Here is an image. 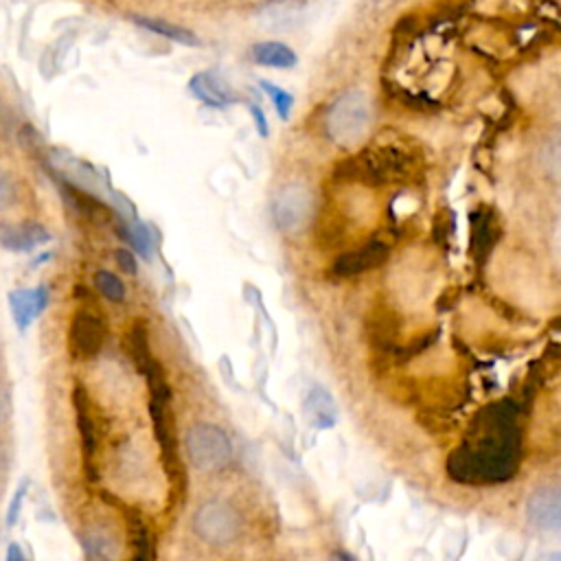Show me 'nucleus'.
<instances>
[{
    "instance_id": "obj_19",
    "label": "nucleus",
    "mask_w": 561,
    "mask_h": 561,
    "mask_svg": "<svg viewBox=\"0 0 561 561\" xmlns=\"http://www.w3.org/2000/svg\"><path fill=\"white\" fill-rule=\"evenodd\" d=\"M302 11V2L300 0H270L263 9V15L267 18L270 24H274V28H283L287 24H291Z\"/></svg>"
},
{
    "instance_id": "obj_5",
    "label": "nucleus",
    "mask_w": 561,
    "mask_h": 561,
    "mask_svg": "<svg viewBox=\"0 0 561 561\" xmlns=\"http://www.w3.org/2000/svg\"><path fill=\"white\" fill-rule=\"evenodd\" d=\"M313 210L311 191L302 184H287L272 202V217L278 230L298 232L307 226Z\"/></svg>"
},
{
    "instance_id": "obj_2",
    "label": "nucleus",
    "mask_w": 561,
    "mask_h": 561,
    "mask_svg": "<svg viewBox=\"0 0 561 561\" xmlns=\"http://www.w3.org/2000/svg\"><path fill=\"white\" fill-rule=\"evenodd\" d=\"M370 99L362 88L342 90L324 112V131L340 147L357 145L370 127Z\"/></svg>"
},
{
    "instance_id": "obj_24",
    "label": "nucleus",
    "mask_w": 561,
    "mask_h": 561,
    "mask_svg": "<svg viewBox=\"0 0 561 561\" xmlns=\"http://www.w3.org/2000/svg\"><path fill=\"white\" fill-rule=\"evenodd\" d=\"M15 202V184L13 180L0 169V210L9 208Z\"/></svg>"
},
{
    "instance_id": "obj_15",
    "label": "nucleus",
    "mask_w": 561,
    "mask_h": 561,
    "mask_svg": "<svg viewBox=\"0 0 561 561\" xmlns=\"http://www.w3.org/2000/svg\"><path fill=\"white\" fill-rule=\"evenodd\" d=\"M72 403H75V414H77V427L81 434V445L83 454L88 460L94 456V445H96V432H94V421H92V408H90V394L88 390L77 383L72 390Z\"/></svg>"
},
{
    "instance_id": "obj_11",
    "label": "nucleus",
    "mask_w": 561,
    "mask_h": 561,
    "mask_svg": "<svg viewBox=\"0 0 561 561\" xmlns=\"http://www.w3.org/2000/svg\"><path fill=\"white\" fill-rule=\"evenodd\" d=\"M46 241H50L48 230L35 221L0 224V245L11 252H31Z\"/></svg>"
},
{
    "instance_id": "obj_20",
    "label": "nucleus",
    "mask_w": 561,
    "mask_h": 561,
    "mask_svg": "<svg viewBox=\"0 0 561 561\" xmlns=\"http://www.w3.org/2000/svg\"><path fill=\"white\" fill-rule=\"evenodd\" d=\"M539 162H541L543 173L550 180L561 182V134H554L552 138H548L543 142L541 153H539Z\"/></svg>"
},
{
    "instance_id": "obj_8",
    "label": "nucleus",
    "mask_w": 561,
    "mask_h": 561,
    "mask_svg": "<svg viewBox=\"0 0 561 561\" xmlns=\"http://www.w3.org/2000/svg\"><path fill=\"white\" fill-rule=\"evenodd\" d=\"M351 164L357 167V171H355L357 180H364L370 184H381L386 180H392V175L401 171V158L394 149L364 151Z\"/></svg>"
},
{
    "instance_id": "obj_26",
    "label": "nucleus",
    "mask_w": 561,
    "mask_h": 561,
    "mask_svg": "<svg viewBox=\"0 0 561 561\" xmlns=\"http://www.w3.org/2000/svg\"><path fill=\"white\" fill-rule=\"evenodd\" d=\"M114 259H116L118 267H121L125 274H136L138 265H136V259H134V254H131L127 248H118V250L114 252Z\"/></svg>"
},
{
    "instance_id": "obj_9",
    "label": "nucleus",
    "mask_w": 561,
    "mask_h": 561,
    "mask_svg": "<svg viewBox=\"0 0 561 561\" xmlns=\"http://www.w3.org/2000/svg\"><path fill=\"white\" fill-rule=\"evenodd\" d=\"M188 90L197 101L208 107H228L239 101V94L226 83L224 77L213 70H202L193 75L188 81Z\"/></svg>"
},
{
    "instance_id": "obj_4",
    "label": "nucleus",
    "mask_w": 561,
    "mask_h": 561,
    "mask_svg": "<svg viewBox=\"0 0 561 561\" xmlns=\"http://www.w3.org/2000/svg\"><path fill=\"white\" fill-rule=\"evenodd\" d=\"M193 530L208 546H228L241 533V515L234 506L221 500L204 502L193 513Z\"/></svg>"
},
{
    "instance_id": "obj_14",
    "label": "nucleus",
    "mask_w": 561,
    "mask_h": 561,
    "mask_svg": "<svg viewBox=\"0 0 561 561\" xmlns=\"http://www.w3.org/2000/svg\"><path fill=\"white\" fill-rule=\"evenodd\" d=\"M250 59L256 66H265V68H278V70H287L294 68L298 64V55L296 50L278 39H263L250 46Z\"/></svg>"
},
{
    "instance_id": "obj_30",
    "label": "nucleus",
    "mask_w": 561,
    "mask_h": 561,
    "mask_svg": "<svg viewBox=\"0 0 561 561\" xmlns=\"http://www.w3.org/2000/svg\"><path fill=\"white\" fill-rule=\"evenodd\" d=\"M4 469V451H2V447H0V471Z\"/></svg>"
},
{
    "instance_id": "obj_21",
    "label": "nucleus",
    "mask_w": 561,
    "mask_h": 561,
    "mask_svg": "<svg viewBox=\"0 0 561 561\" xmlns=\"http://www.w3.org/2000/svg\"><path fill=\"white\" fill-rule=\"evenodd\" d=\"M118 234L125 243H129L136 252H140L142 256L149 254V248H151V239H149V232L142 224H129V221H121L118 224Z\"/></svg>"
},
{
    "instance_id": "obj_27",
    "label": "nucleus",
    "mask_w": 561,
    "mask_h": 561,
    "mask_svg": "<svg viewBox=\"0 0 561 561\" xmlns=\"http://www.w3.org/2000/svg\"><path fill=\"white\" fill-rule=\"evenodd\" d=\"M250 114L254 118V125H256V131L265 138L270 134V127H267V118H265V112L261 110L259 103H250Z\"/></svg>"
},
{
    "instance_id": "obj_17",
    "label": "nucleus",
    "mask_w": 561,
    "mask_h": 561,
    "mask_svg": "<svg viewBox=\"0 0 561 561\" xmlns=\"http://www.w3.org/2000/svg\"><path fill=\"white\" fill-rule=\"evenodd\" d=\"M129 353L134 357L136 368L145 375V370L156 362L151 357L149 351V335H147V327L142 322H134L131 331H129Z\"/></svg>"
},
{
    "instance_id": "obj_18",
    "label": "nucleus",
    "mask_w": 561,
    "mask_h": 561,
    "mask_svg": "<svg viewBox=\"0 0 561 561\" xmlns=\"http://www.w3.org/2000/svg\"><path fill=\"white\" fill-rule=\"evenodd\" d=\"M121 511H123L125 517H127L129 541H131V546H134V550H136L134 557H136V559H147V557H151V552H149V530H147L142 517H140L136 511L127 508V506H121Z\"/></svg>"
},
{
    "instance_id": "obj_28",
    "label": "nucleus",
    "mask_w": 561,
    "mask_h": 561,
    "mask_svg": "<svg viewBox=\"0 0 561 561\" xmlns=\"http://www.w3.org/2000/svg\"><path fill=\"white\" fill-rule=\"evenodd\" d=\"M9 410H11V405H9V394H7V390L0 386V425L9 419Z\"/></svg>"
},
{
    "instance_id": "obj_23",
    "label": "nucleus",
    "mask_w": 561,
    "mask_h": 561,
    "mask_svg": "<svg viewBox=\"0 0 561 561\" xmlns=\"http://www.w3.org/2000/svg\"><path fill=\"white\" fill-rule=\"evenodd\" d=\"M259 85H261L263 92L270 96V101H272V105H274L278 118H280V121H287L289 114H291V107H294V96H291L287 90H283L280 85H276V83H272V81H265V79H261Z\"/></svg>"
},
{
    "instance_id": "obj_22",
    "label": "nucleus",
    "mask_w": 561,
    "mask_h": 561,
    "mask_svg": "<svg viewBox=\"0 0 561 561\" xmlns=\"http://www.w3.org/2000/svg\"><path fill=\"white\" fill-rule=\"evenodd\" d=\"M94 285L101 291V296L107 298L110 302H123L125 300V285L116 274H112L107 270H99L94 274Z\"/></svg>"
},
{
    "instance_id": "obj_7",
    "label": "nucleus",
    "mask_w": 561,
    "mask_h": 561,
    "mask_svg": "<svg viewBox=\"0 0 561 561\" xmlns=\"http://www.w3.org/2000/svg\"><path fill=\"white\" fill-rule=\"evenodd\" d=\"M528 524L546 539L561 541V489H539L526 502Z\"/></svg>"
},
{
    "instance_id": "obj_25",
    "label": "nucleus",
    "mask_w": 561,
    "mask_h": 561,
    "mask_svg": "<svg viewBox=\"0 0 561 561\" xmlns=\"http://www.w3.org/2000/svg\"><path fill=\"white\" fill-rule=\"evenodd\" d=\"M26 480H22V484H20V489H18V493L13 495V500H11V504H9V513H7V524L9 526H13L15 524V519H18V515H20V508H22V500H24V495H26Z\"/></svg>"
},
{
    "instance_id": "obj_29",
    "label": "nucleus",
    "mask_w": 561,
    "mask_h": 561,
    "mask_svg": "<svg viewBox=\"0 0 561 561\" xmlns=\"http://www.w3.org/2000/svg\"><path fill=\"white\" fill-rule=\"evenodd\" d=\"M7 559H9V561H22V559H24V554H22V550H20L18 543H11V546H9Z\"/></svg>"
},
{
    "instance_id": "obj_3",
    "label": "nucleus",
    "mask_w": 561,
    "mask_h": 561,
    "mask_svg": "<svg viewBox=\"0 0 561 561\" xmlns=\"http://www.w3.org/2000/svg\"><path fill=\"white\" fill-rule=\"evenodd\" d=\"M191 465L204 473L224 469L232 458V443L228 434L213 423H195L184 438Z\"/></svg>"
},
{
    "instance_id": "obj_16",
    "label": "nucleus",
    "mask_w": 561,
    "mask_h": 561,
    "mask_svg": "<svg viewBox=\"0 0 561 561\" xmlns=\"http://www.w3.org/2000/svg\"><path fill=\"white\" fill-rule=\"evenodd\" d=\"M131 20H134V24H138L140 28L151 31V33H156V35H162V37H167V39H171V42H175V44L199 46V37H197L193 31H188V28H184V26H180V24L167 22V20H162V18H147V15H131Z\"/></svg>"
},
{
    "instance_id": "obj_1",
    "label": "nucleus",
    "mask_w": 561,
    "mask_h": 561,
    "mask_svg": "<svg viewBox=\"0 0 561 561\" xmlns=\"http://www.w3.org/2000/svg\"><path fill=\"white\" fill-rule=\"evenodd\" d=\"M515 412L497 403L476 421L471 436L451 454L449 473L462 482H497L515 473L519 462V438Z\"/></svg>"
},
{
    "instance_id": "obj_13",
    "label": "nucleus",
    "mask_w": 561,
    "mask_h": 561,
    "mask_svg": "<svg viewBox=\"0 0 561 561\" xmlns=\"http://www.w3.org/2000/svg\"><path fill=\"white\" fill-rule=\"evenodd\" d=\"M305 416L313 427L329 430L337 423V403L324 386H313L305 399Z\"/></svg>"
},
{
    "instance_id": "obj_10",
    "label": "nucleus",
    "mask_w": 561,
    "mask_h": 561,
    "mask_svg": "<svg viewBox=\"0 0 561 561\" xmlns=\"http://www.w3.org/2000/svg\"><path fill=\"white\" fill-rule=\"evenodd\" d=\"M386 259H388V245L381 241H368L362 248L342 254L335 261L333 272L337 276H355L381 265Z\"/></svg>"
},
{
    "instance_id": "obj_6",
    "label": "nucleus",
    "mask_w": 561,
    "mask_h": 561,
    "mask_svg": "<svg viewBox=\"0 0 561 561\" xmlns=\"http://www.w3.org/2000/svg\"><path fill=\"white\" fill-rule=\"evenodd\" d=\"M105 335H107V327H105L103 318L99 316V311H94L90 307H81L75 311L70 331H68L70 353L77 359L94 357L103 348Z\"/></svg>"
},
{
    "instance_id": "obj_12",
    "label": "nucleus",
    "mask_w": 561,
    "mask_h": 561,
    "mask_svg": "<svg viewBox=\"0 0 561 561\" xmlns=\"http://www.w3.org/2000/svg\"><path fill=\"white\" fill-rule=\"evenodd\" d=\"M48 305V291L46 287L35 289H15L9 294V307L13 313V320L18 329H28V324L46 309Z\"/></svg>"
},
{
    "instance_id": "obj_31",
    "label": "nucleus",
    "mask_w": 561,
    "mask_h": 561,
    "mask_svg": "<svg viewBox=\"0 0 561 561\" xmlns=\"http://www.w3.org/2000/svg\"><path fill=\"white\" fill-rule=\"evenodd\" d=\"M550 559H561V552H552V554H550Z\"/></svg>"
}]
</instances>
